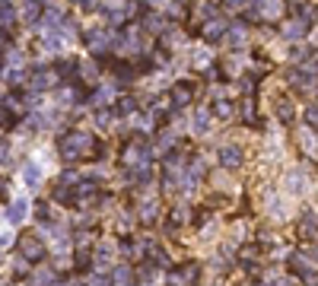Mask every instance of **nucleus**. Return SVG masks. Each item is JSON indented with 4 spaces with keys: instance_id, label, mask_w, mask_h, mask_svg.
Listing matches in <instances>:
<instances>
[{
    "instance_id": "obj_1",
    "label": "nucleus",
    "mask_w": 318,
    "mask_h": 286,
    "mask_svg": "<svg viewBox=\"0 0 318 286\" xmlns=\"http://www.w3.org/2000/svg\"><path fill=\"white\" fill-rule=\"evenodd\" d=\"M220 162L223 166H239V162H242V153H239V146H223L220 150Z\"/></svg>"
},
{
    "instance_id": "obj_2",
    "label": "nucleus",
    "mask_w": 318,
    "mask_h": 286,
    "mask_svg": "<svg viewBox=\"0 0 318 286\" xmlns=\"http://www.w3.org/2000/svg\"><path fill=\"white\" fill-rule=\"evenodd\" d=\"M22 178H25V185H29V188H35V185H38V178H41L38 162H25V166H22Z\"/></svg>"
},
{
    "instance_id": "obj_3",
    "label": "nucleus",
    "mask_w": 318,
    "mask_h": 286,
    "mask_svg": "<svg viewBox=\"0 0 318 286\" xmlns=\"http://www.w3.org/2000/svg\"><path fill=\"white\" fill-rule=\"evenodd\" d=\"M22 255H32V261H38V258L45 255V248H41V242H35V239H29V242L22 239Z\"/></svg>"
},
{
    "instance_id": "obj_4",
    "label": "nucleus",
    "mask_w": 318,
    "mask_h": 286,
    "mask_svg": "<svg viewBox=\"0 0 318 286\" xmlns=\"http://www.w3.org/2000/svg\"><path fill=\"white\" fill-rule=\"evenodd\" d=\"M25 207H29L25 201H16V204L10 207V210H6V220H10V223H22V216H25Z\"/></svg>"
},
{
    "instance_id": "obj_5",
    "label": "nucleus",
    "mask_w": 318,
    "mask_h": 286,
    "mask_svg": "<svg viewBox=\"0 0 318 286\" xmlns=\"http://www.w3.org/2000/svg\"><path fill=\"white\" fill-rule=\"evenodd\" d=\"M111 280H115V286H134V274L127 271V267H118Z\"/></svg>"
},
{
    "instance_id": "obj_6",
    "label": "nucleus",
    "mask_w": 318,
    "mask_h": 286,
    "mask_svg": "<svg viewBox=\"0 0 318 286\" xmlns=\"http://www.w3.org/2000/svg\"><path fill=\"white\" fill-rule=\"evenodd\" d=\"M172 99H175V105H185V102L191 99V89H188V86H175V92H172Z\"/></svg>"
},
{
    "instance_id": "obj_7",
    "label": "nucleus",
    "mask_w": 318,
    "mask_h": 286,
    "mask_svg": "<svg viewBox=\"0 0 318 286\" xmlns=\"http://www.w3.org/2000/svg\"><path fill=\"white\" fill-rule=\"evenodd\" d=\"M303 32H306V25H303V22H290L283 35H287V38H299V35H303Z\"/></svg>"
},
{
    "instance_id": "obj_8",
    "label": "nucleus",
    "mask_w": 318,
    "mask_h": 286,
    "mask_svg": "<svg viewBox=\"0 0 318 286\" xmlns=\"http://www.w3.org/2000/svg\"><path fill=\"white\" fill-rule=\"evenodd\" d=\"M134 108H137V102H134V99H121V102H118V115H131Z\"/></svg>"
},
{
    "instance_id": "obj_9",
    "label": "nucleus",
    "mask_w": 318,
    "mask_h": 286,
    "mask_svg": "<svg viewBox=\"0 0 318 286\" xmlns=\"http://www.w3.org/2000/svg\"><path fill=\"white\" fill-rule=\"evenodd\" d=\"M204 127H207V111H197V115H194V131L204 134Z\"/></svg>"
},
{
    "instance_id": "obj_10",
    "label": "nucleus",
    "mask_w": 318,
    "mask_h": 286,
    "mask_svg": "<svg viewBox=\"0 0 318 286\" xmlns=\"http://www.w3.org/2000/svg\"><path fill=\"white\" fill-rule=\"evenodd\" d=\"M220 32H223V22H210V25H207V38H210V41L220 38Z\"/></svg>"
},
{
    "instance_id": "obj_11",
    "label": "nucleus",
    "mask_w": 318,
    "mask_h": 286,
    "mask_svg": "<svg viewBox=\"0 0 318 286\" xmlns=\"http://www.w3.org/2000/svg\"><path fill=\"white\" fill-rule=\"evenodd\" d=\"M143 220H156V204H143Z\"/></svg>"
},
{
    "instance_id": "obj_12",
    "label": "nucleus",
    "mask_w": 318,
    "mask_h": 286,
    "mask_svg": "<svg viewBox=\"0 0 318 286\" xmlns=\"http://www.w3.org/2000/svg\"><path fill=\"white\" fill-rule=\"evenodd\" d=\"M92 286H108V280H92Z\"/></svg>"
}]
</instances>
